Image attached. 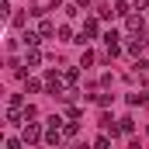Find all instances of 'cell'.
Listing matches in <instances>:
<instances>
[{"mask_svg": "<svg viewBox=\"0 0 149 149\" xmlns=\"http://www.w3.org/2000/svg\"><path fill=\"white\" fill-rule=\"evenodd\" d=\"M45 90H49L52 97H63V94H66V76H59V73H45Z\"/></svg>", "mask_w": 149, "mask_h": 149, "instance_id": "1", "label": "cell"}, {"mask_svg": "<svg viewBox=\"0 0 149 149\" xmlns=\"http://www.w3.org/2000/svg\"><path fill=\"white\" fill-rule=\"evenodd\" d=\"M45 132H42V125H35V121H24V132H21V139H24V146H35L38 139H42Z\"/></svg>", "mask_w": 149, "mask_h": 149, "instance_id": "2", "label": "cell"}, {"mask_svg": "<svg viewBox=\"0 0 149 149\" xmlns=\"http://www.w3.org/2000/svg\"><path fill=\"white\" fill-rule=\"evenodd\" d=\"M90 38H97V17H87V21H83V31H80L76 42H80V45H87Z\"/></svg>", "mask_w": 149, "mask_h": 149, "instance_id": "3", "label": "cell"}, {"mask_svg": "<svg viewBox=\"0 0 149 149\" xmlns=\"http://www.w3.org/2000/svg\"><path fill=\"white\" fill-rule=\"evenodd\" d=\"M125 28H128V35H142V28H146V21H142L139 14H128V17H125Z\"/></svg>", "mask_w": 149, "mask_h": 149, "instance_id": "4", "label": "cell"}, {"mask_svg": "<svg viewBox=\"0 0 149 149\" xmlns=\"http://www.w3.org/2000/svg\"><path fill=\"white\" fill-rule=\"evenodd\" d=\"M42 31H31V28H28V31H24V35H21V42H24V49H38V42H42Z\"/></svg>", "mask_w": 149, "mask_h": 149, "instance_id": "5", "label": "cell"}, {"mask_svg": "<svg viewBox=\"0 0 149 149\" xmlns=\"http://www.w3.org/2000/svg\"><path fill=\"white\" fill-rule=\"evenodd\" d=\"M125 49H128V56H135V59H139V56L146 52V38H142V35H139V38H132V42H128Z\"/></svg>", "mask_w": 149, "mask_h": 149, "instance_id": "6", "label": "cell"}, {"mask_svg": "<svg viewBox=\"0 0 149 149\" xmlns=\"http://www.w3.org/2000/svg\"><path fill=\"white\" fill-rule=\"evenodd\" d=\"M104 42H108V56H118V52H121V42H118V31H108V35H104Z\"/></svg>", "mask_w": 149, "mask_h": 149, "instance_id": "7", "label": "cell"}, {"mask_svg": "<svg viewBox=\"0 0 149 149\" xmlns=\"http://www.w3.org/2000/svg\"><path fill=\"white\" fill-rule=\"evenodd\" d=\"M24 66H28V70L42 66V52H38V49H28V52H24Z\"/></svg>", "mask_w": 149, "mask_h": 149, "instance_id": "8", "label": "cell"}, {"mask_svg": "<svg viewBox=\"0 0 149 149\" xmlns=\"http://www.w3.org/2000/svg\"><path fill=\"white\" fill-rule=\"evenodd\" d=\"M63 135H66V132H59V128H52V125H49V132H45V142H49V146H59V142H63Z\"/></svg>", "mask_w": 149, "mask_h": 149, "instance_id": "9", "label": "cell"}, {"mask_svg": "<svg viewBox=\"0 0 149 149\" xmlns=\"http://www.w3.org/2000/svg\"><path fill=\"white\" fill-rule=\"evenodd\" d=\"M132 128H135L132 118H118V132H121V135H132Z\"/></svg>", "mask_w": 149, "mask_h": 149, "instance_id": "10", "label": "cell"}, {"mask_svg": "<svg viewBox=\"0 0 149 149\" xmlns=\"http://www.w3.org/2000/svg\"><path fill=\"white\" fill-rule=\"evenodd\" d=\"M63 132H66V135L73 139L76 132H80V121H76V118H70V121H63Z\"/></svg>", "mask_w": 149, "mask_h": 149, "instance_id": "11", "label": "cell"}, {"mask_svg": "<svg viewBox=\"0 0 149 149\" xmlns=\"http://www.w3.org/2000/svg\"><path fill=\"white\" fill-rule=\"evenodd\" d=\"M24 87H28V94H38L45 83H42V80H31V76H24Z\"/></svg>", "mask_w": 149, "mask_h": 149, "instance_id": "12", "label": "cell"}, {"mask_svg": "<svg viewBox=\"0 0 149 149\" xmlns=\"http://www.w3.org/2000/svg\"><path fill=\"white\" fill-rule=\"evenodd\" d=\"M38 31H42V35L49 38V35H52V31H56V24H52L49 17H42V24H38Z\"/></svg>", "mask_w": 149, "mask_h": 149, "instance_id": "13", "label": "cell"}, {"mask_svg": "<svg viewBox=\"0 0 149 149\" xmlns=\"http://www.w3.org/2000/svg\"><path fill=\"white\" fill-rule=\"evenodd\" d=\"M63 76H66V83H70V87H73L76 80H80V70H76V66H70V70H66V73H63Z\"/></svg>", "mask_w": 149, "mask_h": 149, "instance_id": "14", "label": "cell"}, {"mask_svg": "<svg viewBox=\"0 0 149 149\" xmlns=\"http://www.w3.org/2000/svg\"><path fill=\"white\" fill-rule=\"evenodd\" d=\"M80 66H83V70H87V66H94V52H90V49L83 52V59H80Z\"/></svg>", "mask_w": 149, "mask_h": 149, "instance_id": "15", "label": "cell"}, {"mask_svg": "<svg viewBox=\"0 0 149 149\" xmlns=\"http://www.w3.org/2000/svg\"><path fill=\"white\" fill-rule=\"evenodd\" d=\"M45 125H52V128H63V118H59V114H49V118H45Z\"/></svg>", "mask_w": 149, "mask_h": 149, "instance_id": "16", "label": "cell"}, {"mask_svg": "<svg viewBox=\"0 0 149 149\" xmlns=\"http://www.w3.org/2000/svg\"><path fill=\"white\" fill-rule=\"evenodd\" d=\"M146 101H149L146 94H128V104H146Z\"/></svg>", "mask_w": 149, "mask_h": 149, "instance_id": "17", "label": "cell"}, {"mask_svg": "<svg viewBox=\"0 0 149 149\" xmlns=\"http://www.w3.org/2000/svg\"><path fill=\"white\" fill-rule=\"evenodd\" d=\"M24 146V139H7V142H3V149H21Z\"/></svg>", "mask_w": 149, "mask_h": 149, "instance_id": "18", "label": "cell"}, {"mask_svg": "<svg viewBox=\"0 0 149 149\" xmlns=\"http://www.w3.org/2000/svg\"><path fill=\"white\" fill-rule=\"evenodd\" d=\"M111 101H114L111 94H97V104H101V108H108V104H111Z\"/></svg>", "mask_w": 149, "mask_h": 149, "instance_id": "19", "label": "cell"}, {"mask_svg": "<svg viewBox=\"0 0 149 149\" xmlns=\"http://www.w3.org/2000/svg\"><path fill=\"white\" fill-rule=\"evenodd\" d=\"M128 3H132V10H146L149 7V0H128Z\"/></svg>", "mask_w": 149, "mask_h": 149, "instance_id": "20", "label": "cell"}, {"mask_svg": "<svg viewBox=\"0 0 149 149\" xmlns=\"http://www.w3.org/2000/svg\"><path fill=\"white\" fill-rule=\"evenodd\" d=\"M108 142H111V135H97V142H94V146H97V149H108Z\"/></svg>", "mask_w": 149, "mask_h": 149, "instance_id": "21", "label": "cell"}, {"mask_svg": "<svg viewBox=\"0 0 149 149\" xmlns=\"http://www.w3.org/2000/svg\"><path fill=\"white\" fill-rule=\"evenodd\" d=\"M24 118L31 121V118H38V111H35V104H24Z\"/></svg>", "mask_w": 149, "mask_h": 149, "instance_id": "22", "label": "cell"}, {"mask_svg": "<svg viewBox=\"0 0 149 149\" xmlns=\"http://www.w3.org/2000/svg\"><path fill=\"white\" fill-rule=\"evenodd\" d=\"M76 7H83V10H87V7H90V0H73Z\"/></svg>", "mask_w": 149, "mask_h": 149, "instance_id": "23", "label": "cell"}]
</instances>
